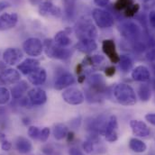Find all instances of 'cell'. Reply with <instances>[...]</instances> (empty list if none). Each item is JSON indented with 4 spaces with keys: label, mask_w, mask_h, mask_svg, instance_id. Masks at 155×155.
<instances>
[{
    "label": "cell",
    "mask_w": 155,
    "mask_h": 155,
    "mask_svg": "<svg viewBox=\"0 0 155 155\" xmlns=\"http://www.w3.org/2000/svg\"><path fill=\"white\" fill-rule=\"evenodd\" d=\"M54 42L63 48H67L68 46L71 45V39L70 38L69 34L66 31H59L58 33H56V35H54L53 38Z\"/></svg>",
    "instance_id": "obj_22"
},
{
    "label": "cell",
    "mask_w": 155,
    "mask_h": 155,
    "mask_svg": "<svg viewBox=\"0 0 155 155\" xmlns=\"http://www.w3.org/2000/svg\"><path fill=\"white\" fill-rule=\"evenodd\" d=\"M154 138H155V135H154Z\"/></svg>",
    "instance_id": "obj_43"
},
{
    "label": "cell",
    "mask_w": 155,
    "mask_h": 155,
    "mask_svg": "<svg viewBox=\"0 0 155 155\" xmlns=\"http://www.w3.org/2000/svg\"><path fill=\"white\" fill-rule=\"evenodd\" d=\"M0 143H1V148H2L3 151L8 152V151L11 150L12 143L8 141L5 134H3V133H0Z\"/></svg>",
    "instance_id": "obj_31"
},
{
    "label": "cell",
    "mask_w": 155,
    "mask_h": 155,
    "mask_svg": "<svg viewBox=\"0 0 155 155\" xmlns=\"http://www.w3.org/2000/svg\"><path fill=\"white\" fill-rule=\"evenodd\" d=\"M29 3L32 5H40L42 3V0H29Z\"/></svg>",
    "instance_id": "obj_41"
},
{
    "label": "cell",
    "mask_w": 155,
    "mask_h": 155,
    "mask_svg": "<svg viewBox=\"0 0 155 155\" xmlns=\"http://www.w3.org/2000/svg\"><path fill=\"white\" fill-rule=\"evenodd\" d=\"M28 81L34 86H41L45 83L47 78V72L43 68L39 67L35 71L27 75Z\"/></svg>",
    "instance_id": "obj_20"
},
{
    "label": "cell",
    "mask_w": 155,
    "mask_h": 155,
    "mask_svg": "<svg viewBox=\"0 0 155 155\" xmlns=\"http://www.w3.org/2000/svg\"><path fill=\"white\" fill-rule=\"evenodd\" d=\"M43 51L49 58L55 60H67L71 55L70 50L57 45L52 39H46L43 41Z\"/></svg>",
    "instance_id": "obj_3"
},
{
    "label": "cell",
    "mask_w": 155,
    "mask_h": 155,
    "mask_svg": "<svg viewBox=\"0 0 155 155\" xmlns=\"http://www.w3.org/2000/svg\"><path fill=\"white\" fill-rule=\"evenodd\" d=\"M74 83H75L74 77L71 73L65 72V73L61 74V76H59L58 78L55 80L54 87L57 90H62V89H66V88L70 87Z\"/></svg>",
    "instance_id": "obj_19"
},
{
    "label": "cell",
    "mask_w": 155,
    "mask_h": 155,
    "mask_svg": "<svg viewBox=\"0 0 155 155\" xmlns=\"http://www.w3.org/2000/svg\"><path fill=\"white\" fill-rule=\"evenodd\" d=\"M24 53L20 49L8 48L3 52V61L5 65L14 66L21 62Z\"/></svg>",
    "instance_id": "obj_9"
},
{
    "label": "cell",
    "mask_w": 155,
    "mask_h": 155,
    "mask_svg": "<svg viewBox=\"0 0 155 155\" xmlns=\"http://www.w3.org/2000/svg\"><path fill=\"white\" fill-rule=\"evenodd\" d=\"M69 154L70 155H83V153L77 149V148H71L69 150Z\"/></svg>",
    "instance_id": "obj_40"
},
{
    "label": "cell",
    "mask_w": 155,
    "mask_h": 155,
    "mask_svg": "<svg viewBox=\"0 0 155 155\" xmlns=\"http://www.w3.org/2000/svg\"><path fill=\"white\" fill-rule=\"evenodd\" d=\"M40 67V62L38 60L35 58H28L21 61L17 65V70L24 75H29L31 72L35 71Z\"/></svg>",
    "instance_id": "obj_15"
},
{
    "label": "cell",
    "mask_w": 155,
    "mask_h": 155,
    "mask_svg": "<svg viewBox=\"0 0 155 155\" xmlns=\"http://www.w3.org/2000/svg\"><path fill=\"white\" fill-rule=\"evenodd\" d=\"M130 126L133 134L137 137H147L150 135V128L145 123L140 120H131Z\"/></svg>",
    "instance_id": "obj_16"
},
{
    "label": "cell",
    "mask_w": 155,
    "mask_h": 155,
    "mask_svg": "<svg viewBox=\"0 0 155 155\" xmlns=\"http://www.w3.org/2000/svg\"><path fill=\"white\" fill-rule=\"evenodd\" d=\"M39 14L40 15L47 18H59L62 12L61 9L55 5L51 0H46L39 5Z\"/></svg>",
    "instance_id": "obj_8"
},
{
    "label": "cell",
    "mask_w": 155,
    "mask_h": 155,
    "mask_svg": "<svg viewBox=\"0 0 155 155\" xmlns=\"http://www.w3.org/2000/svg\"><path fill=\"white\" fill-rule=\"evenodd\" d=\"M153 90H154L155 92V79L153 80Z\"/></svg>",
    "instance_id": "obj_42"
},
{
    "label": "cell",
    "mask_w": 155,
    "mask_h": 155,
    "mask_svg": "<svg viewBox=\"0 0 155 155\" xmlns=\"http://www.w3.org/2000/svg\"><path fill=\"white\" fill-rule=\"evenodd\" d=\"M110 0H94V3L98 7H105L109 4Z\"/></svg>",
    "instance_id": "obj_35"
},
{
    "label": "cell",
    "mask_w": 155,
    "mask_h": 155,
    "mask_svg": "<svg viewBox=\"0 0 155 155\" xmlns=\"http://www.w3.org/2000/svg\"><path fill=\"white\" fill-rule=\"evenodd\" d=\"M75 34L78 40L85 39H96L97 35V30L96 25L91 19L87 17H82L78 19L74 26Z\"/></svg>",
    "instance_id": "obj_2"
},
{
    "label": "cell",
    "mask_w": 155,
    "mask_h": 155,
    "mask_svg": "<svg viewBox=\"0 0 155 155\" xmlns=\"http://www.w3.org/2000/svg\"><path fill=\"white\" fill-rule=\"evenodd\" d=\"M113 94L117 103H119L122 106H134L135 105L137 100L136 94L134 88L131 86L124 83L117 84L114 88Z\"/></svg>",
    "instance_id": "obj_1"
},
{
    "label": "cell",
    "mask_w": 155,
    "mask_h": 155,
    "mask_svg": "<svg viewBox=\"0 0 155 155\" xmlns=\"http://www.w3.org/2000/svg\"><path fill=\"white\" fill-rule=\"evenodd\" d=\"M92 18H93L95 25L97 27H99L100 29L110 28L115 24L113 15L109 12H107L100 7L95 8L92 11Z\"/></svg>",
    "instance_id": "obj_5"
},
{
    "label": "cell",
    "mask_w": 155,
    "mask_h": 155,
    "mask_svg": "<svg viewBox=\"0 0 155 155\" xmlns=\"http://www.w3.org/2000/svg\"><path fill=\"white\" fill-rule=\"evenodd\" d=\"M11 99V92L5 87H0V106L7 104Z\"/></svg>",
    "instance_id": "obj_28"
},
{
    "label": "cell",
    "mask_w": 155,
    "mask_h": 155,
    "mask_svg": "<svg viewBox=\"0 0 155 155\" xmlns=\"http://www.w3.org/2000/svg\"><path fill=\"white\" fill-rule=\"evenodd\" d=\"M145 119L153 125L155 126V113H152V114H147L145 116Z\"/></svg>",
    "instance_id": "obj_37"
},
{
    "label": "cell",
    "mask_w": 155,
    "mask_h": 155,
    "mask_svg": "<svg viewBox=\"0 0 155 155\" xmlns=\"http://www.w3.org/2000/svg\"><path fill=\"white\" fill-rule=\"evenodd\" d=\"M53 135H54V138L56 140H62L63 138H65L68 134H69V129L67 127L66 124H57L54 128H53Z\"/></svg>",
    "instance_id": "obj_24"
},
{
    "label": "cell",
    "mask_w": 155,
    "mask_h": 155,
    "mask_svg": "<svg viewBox=\"0 0 155 155\" xmlns=\"http://www.w3.org/2000/svg\"><path fill=\"white\" fill-rule=\"evenodd\" d=\"M27 88H28V85L26 84L25 81H19L12 88L11 94H12V96H13L14 98H16L17 99V98H20L25 92L27 91Z\"/></svg>",
    "instance_id": "obj_25"
},
{
    "label": "cell",
    "mask_w": 155,
    "mask_h": 155,
    "mask_svg": "<svg viewBox=\"0 0 155 155\" xmlns=\"http://www.w3.org/2000/svg\"><path fill=\"white\" fill-rule=\"evenodd\" d=\"M9 6H10V3H8L7 1H0V13L5 10Z\"/></svg>",
    "instance_id": "obj_39"
},
{
    "label": "cell",
    "mask_w": 155,
    "mask_h": 155,
    "mask_svg": "<svg viewBox=\"0 0 155 155\" xmlns=\"http://www.w3.org/2000/svg\"><path fill=\"white\" fill-rule=\"evenodd\" d=\"M139 10H140V5L138 4H133L124 10V15L126 17H133L138 13Z\"/></svg>",
    "instance_id": "obj_30"
},
{
    "label": "cell",
    "mask_w": 155,
    "mask_h": 155,
    "mask_svg": "<svg viewBox=\"0 0 155 155\" xmlns=\"http://www.w3.org/2000/svg\"><path fill=\"white\" fill-rule=\"evenodd\" d=\"M40 133H41V130L39 129L37 126H30L28 128V135L30 138L34 139V140H37L39 139V136H40Z\"/></svg>",
    "instance_id": "obj_32"
},
{
    "label": "cell",
    "mask_w": 155,
    "mask_h": 155,
    "mask_svg": "<svg viewBox=\"0 0 155 155\" xmlns=\"http://www.w3.org/2000/svg\"><path fill=\"white\" fill-rule=\"evenodd\" d=\"M83 150L87 153H92L94 151V142L90 139L85 141L82 144Z\"/></svg>",
    "instance_id": "obj_34"
},
{
    "label": "cell",
    "mask_w": 155,
    "mask_h": 155,
    "mask_svg": "<svg viewBox=\"0 0 155 155\" xmlns=\"http://www.w3.org/2000/svg\"><path fill=\"white\" fill-rule=\"evenodd\" d=\"M102 50L112 63L119 62L120 56L116 51V43L113 40H110V39L104 40L102 42Z\"/></svg>",
    "instance_id": "obj_12"
},
{
    "label": "cell",
    "mask_w": 155,
    "mask_h": 155,
    "mask_svg": "<svg viewBox=\"0 0 155 155\" xmlns=\"http://www.w3.org/2000/svg\"><path fill=\"white\" fill-rule=\"evenodd\" d=\"M134 0H116L114 8L116 11H124L128 6L134 4Z\"/></svg>",
    "instance_id": "obj_29"
},
{
    "label": "cell",
    "mask_w": 155,
    "mask_h": 155,
    "mask_svg": "<svg viewBox=\"0 0 155 155\" xmlns=\"http://www.w3.org/2000/svg\"><path fill=\"white\" fill-rule=\"evenodd\" d=\"M24 51L31 57H38L43 51V43L40 39L36 37H31L26 39L23 43Z\"/></svg>",
    "instance_id": "obj_6"
},
{
    "label": "cell",
    "mask_w": 155,
    "mask_h": 155,
    "mask_svg": "<svg viewBox=\"0 0 155 155\" xmlns=\"http://www.w3.org/2000/svg\"><path fill=\"white\" fill-rule=\"evenodd\" d=\"M138 96L143 102H147L151 99L152 91L147 85H141L138 88Z\"/></svg>",
    "instance_id": "obj_26"
},
{
    "label": "cell",
    "mask_w": 155,
    "mask_h": 155,
    "mask_svg": "<svg viewBox=\"0 0 155 155\" xmlns=\"http://www.w3.org/2000/svg\"><path fill=\"white\" fill-rule=\"evenodd\" d=\"M129 147L130 149L136 153H143L147 150V145L145 143L141 141L140 139L137 138H132L129 141Z\"/></svg>",
    "instance_id": "obj_23"
},
{
    "label": "cell",
    "mask_w": 155,
    "mask_h": 155,
    "mask_svg": "<svg viewBox=\"0 0 155 155\" xmlns=\"http://www.w3.org/2000/svg\"><path fill=\"white\" fill-rule=\"evenodd\" d=\"M61 97L67 104L73 105V106L81 105L85 101V97L83 92L80 89L73 87H70L64 89V91L61 94Z\"/></svg>",
    "instance_id": "obj_7"
},
{
    "label": "cell",
    "mask_w": 155,
    "mask_h": 155,
    "mask_svg": "<svg viewBox=\"0 0 155 155\" xmlns=\"http://www.w3.org/2000/svg\"><path fill=\"white\" fill-rule=\"evenodd\" d=\"M27 97L33 106H41L47 101L46 92L40 87H34L30 89L27 93Z\"/></svg>",
    "instance_id": "obj_14"
},
{
    "label": "cell",
    "mask_w": 155,
    "mask_h": 155,
    "mask_svg": "<svg viewBox=\"0 0 155 155\" xmlns=\"http://www.w3.org/2000/svg\"><path fill=\"white\" fill-rule=\"evenodd\" d=\"M121 35L131 42H137L142 35V30L138 25L134 22H124L118 26Z\"/></svg>",
    "instance_id": "obj_4"
},
{
    "label": "cell",
    "mask_w": 155,
    "mask_h": 155,
    "mask_svg": "<svg viewBox=\"0 0 155 155\" xmlns=\"http://www.w3.org/2000/svg\"><path fill=\"white\" fill-rule=\"evenodd\" d=\"M131 76L133 78V79L135 81L148 82L151 79V72L146 66L139 65L133 70Z\"/></svg>",
    "instance_id": "obj_17"
},
{
    "label": "cell",
    "mask_w": 155,
    "mask_h": 155,
    "mask_svg": "<svg viewBox=\"0 0 155 155\" xmlns=\"http://www.w3.org/2000/svg\"><path fill=\"white\" fill-rule=\"evenodd\" d=\"M119 65L120 68L124 71H128L133 68L134 65V61L131 59V57L127 56V55H122L120 56V61H119Z\"/></svg>",
    "instance_id": "obj_27"
},
{
    "label": "cell",
    "mask_w": 155,
    "mask_h": 155,
    "mask_svg": "<svg viewBox=\"0 0 155 155\" xmlns=\"http://www.w3.org/2000/svg\"><path fill=\"white\" fill-rule=\"evenodd\" d=\"M149 22L150 25L155 28V10H153L149 13Z\"/></svg>",
    "instance_id": "obj_36"
},
{
    "label": "cell",
    "mask_w": 155,
    "mask_h": 155,
    "mask_svg": "<svg viewBox=\"0 0 155 155\" xmlns=\"http://www.w3.org/2000/svg\"><path fill=\"white\" fill-rule=\"evenodd\" d=\"M75 48L77 49L78 51L88 54L93 52L97 49V43L94 39H85V40H78Z\"/></svg>",
    "instance_id": "obj_18"
},
{
    "label": "cell",
    "mask_w": 155,
    "mask_h": 155,
    "mask_svg": "<svg viewBox=\"0 0 155 155\" xmlns=\"http://www.w3.org/2000/svg\"><path fill=\"white\" fill-rule=\"evenodd\" d=\"M50 134H51V130L49 127H44L42 130H41L40 133V136H39V141L41 143H45L47 142V140L50 137Z\"/></svg>",
    "instance_id": "obj_33"
},
{
    "label": "cell",
    "mask_w": 155,
    "mask_h": 155,
    "mask_svg": "<svg viewBox=\"0 0 155 155\" xmlns=\"http://www.w3.org/2000/svg\"><path fill=\"white\" fill-rule=\"evenodd\" d=\"M116 73V69L114 68V67H107V69H106V74H107V76H108V77H111V76H113L114 74Z\"/></svg>",
    "instance_id": "obj_38"
},
{
    "label": "cell",
    "mask_w": 155,
    "mask_h": 155,
    "mask_svg": "<svg viewBox=\"0 0 155 155\" xmlns=\"http://www.w3.org/2000/svg\"><path fill=\"white\" fill-rule=\"evenodd\" d=\"M18 22L16 13H4L0 15V32L7 31L14 28Z\"/></svg>",
    "instance_id": "obj_13"
},
{
    "label": "cell",
    "mask_w": 155,
    "mask_h": 155,
    "mask_svg": "<svg viewBox=\"0 0 155 155\" xmlns=\"http://www.w3.org/2000/svg\"><path fill=\"white\" fill-rule=\"evenodd\" d=\"M15 148L18 153L26 154V153H29L33 150V145H32V143L27 138L20 136L15 141Z\"/></svg>",
    "instance_id": "obj_21"
},
{
    "label": "cell",
    "mask_w": 155,
    "mask_h": 155,
    "mask_svg": "<svg viewBox=\"0 0 155 155\" xmlns=\"http://www.w3.org/2000/svg\"><path fill=\"white\" fill-rule=\"evenodd\" d=\"M0 81L3 84L14 85L21 81V74L18 70L13 68H5L0 72Z\"/></svg>",
    "instance_id": "obj_11"
},
{
    "label": "cell",
    "mask_w": 155,
    "mask_h": 155,
    "mask_svg": "<svg viewBox=\"0 0 155 155\" xmlns=\"http://www.w3.org/2000/svg\"><path fill=\"white\" fill-rule=\"evenodd\" d=\"M118 124H117V118L116 116H108L106 129L104 132V136L106 137V140L109 143H114L118 139V133H117Z\"/></svg>",
    "instance_id": "obj_10"
}]
</instances>
